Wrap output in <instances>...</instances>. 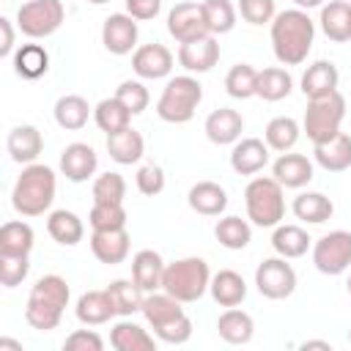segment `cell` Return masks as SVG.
Instances as JSON below:
<instances>
[{
    "label": "cell",
    "instance_id": "5b68a950",
    "mask_svg": "<svg viewBox=\"0 0 351 351\" xmlns=\"http://www.w3.org/2000/svg\"><path fill=\"white\" fill-rule=\"evenodd\" d=\"M244 206H247V219L258 228H277L285 217V197H282V184L271 176H258L247 184L244 189Z\"/></svg>",
    "mask_w": 351,
    "mask_h": 351
},
{
    "label": "cell",
    "instance_id": "c3c4849f",
    "mask_svg": "<svg viewBox=\"0 0 351 351\" xmlns=\"http://www.w3.org/2000/svg\"><path fill=\"white\" fill-rule=\"evenodd\" d=\"M30 271V255H0V282L3 288H16Z\"/></svg>",
    "mask_w": 351,
    "mask_h": 351
},
{
    "label": "cell",
    "instance_id": "4fadbf2b",
    "mask_svg": "<svg viewBox=\"0 0 351 351\" xmlns=\"http://www.w3.org/2000/svg\"><path fill=\"white\" fill-rule=\"evenodd\" d=\"M132 69L140 80H162L173 71V52L159 41L143 44L132 55Z\"/></svg>",
    "mask_w": 351,
    "mask_h": 351
},
{
    "label": "cell",
    "instance_id": "7c38bea8",
    "mask_svg": "<svg viewBox=\"0 0 351 351\" xmlns=\"http://www.w3.org/2000/svg\"><path fill=\"white\" fill-rule=\"evenodd\" d=\"M137 19L129 14H110L101 25V44L112 55H129L137 47Z\"/></svg>",
    "mask_w": 351,
    "mask_h": 351
},
{
    "label": "cell",
    "instance_id": "be15d7a7",
    "mask_svg": "<svg viewBox=\"0 0 351 351\" xmlns=\"http://www.w3.org/2000/svg\"><path fill=\"white\" fill-rule=\"evenodd\" d=\"M348 343H351V329H348Z\"/></svg>",
    "mask_w": 351,
    "mask_h": 351
},
{
    "label": "cell",
    "instance_id": "6da1fadb",
    "mask_svg": "<svg viewBox=\"0 0 351 351\" xmlns=\"http://www.w3.org/2000/svg\"><path fill=\"white\" fill-rule=\"evenodd\" d=\"M315 41V22L302 8L280 11L271 19V49L282 66H299L307 60Z\"/></svg>",
    "mask_w": 351,
    "mask_h": 351
},
{
    "label": "cell",
    "instance_id": "52a82bcc",
    "mask_svg": "<svg viewBox=\"0 0 351 351\" xmlns=\"http://www.w3.org/2000/svg\"><path fill=\"white\" fill-rule=\"evenodd\" d=\"M346 118V99L340 90L321 96V99H307L302 132L310 137V143H326L340 132V123Z\"/></svg>",
    "mask_w": 351,
    "mask_h": 351
},
{
    "label": "cell",
    "instance_id": "d590c367",
    "mask_svg": "<svg viewBox=\"0 0 351 351\" xmlns=\"http://www.w3.org/2000/svg\"><path fill=\"white\" fill-rule=\"evenodd\" d=\"M348 8L351 3L346 0H332L326 5H321V30L326 38L343 44V41H351V30H348Z\"/></svg>",
    "mask_w": 351,
    "mask_h": 351
},
{
    "label": "cell",
    "instance_id": "816d5d0a",
    "mask_svg": "<svg viewBox=\"0 0 351 351\" xmlns=\"http://www.w3.org/2000/svg\"><path fill=\"white\" fill-rule=\"evenodd\" d=\"M134 181H137V189L143 195L154 197V195H159L165 189V170L159 165H143L137 170V176H134Z\"/></svg>",
    "mask_w": 351,
    "mask_h": 351
},
{
    "label": "cell",
    "instance_id": "4316f807",
    "mask_svg": "<svg viewBox=\"0 0 351 351\" xmlns=\"http://www.w3.org/2000/svg\"><path fill=\"white\" fill-rule=\"evenodd\" d=\"M110 346L115 351H154L156 348V340L140 324H134L129 318H121L110 329Z\"/></svg>",
    "mask_w": 351,
    "mask_h": 351
},
{
    "label": "cell",
    "instance_id": "60d3db41",
    "mask_svg": "<svg viewBox=\"0 0 351 351\" xmlns=\"http://www.w3.org/2000/svg\"><path fill=\"white\" fill-rule=\"evenodd\" d=\"M93 121H96V126H99L101 132L115 134V132L132 126V112H129L115 96H110V99H101V101L93 107Z\"/></svg>",
    "mask_w": 351,
    "mask_h": 351
},
{
    "label": "cell",
    "instance_id": "30bf717a",
    "mask_svg": "<svg viewBox=\"0 0 351 351\" xmlns=\"http://www.w3.org/2000/svg\"><path fill=\"white\" fill-rule=\"evenodd\" d=\"M255 288L266 299H274V302L288 299L296 291V271L288 263V258L277 255V258L261 261L255 269Z\"/></svg>",
    "mask_w": 351,
    "mask_h": 351
},
{
    "label": "cell",
    "instance_id": "e7e4bbea",
    "mask_svg": "<svg viewBox=\"0 0 351 351\" xmlns=\"http://www.w3.org/2000/svg\"><path fill=\"white\" fill-rule=\"evenodd\" d=\"M346 3H351V0H346Z\"/></svg>",
    "mask_w": 351,
    "mask_h": 351
},
{
    "label": "cell",
    "instance_id": "f907efd6",
    "mask_svg": "<svg viewBox=\"0 0 351 351\" xmlns=\"http://www.w3.org/2000/svg\"><path fill=\"white\" fill-rule=\"evenodd\" d=\"M162 343H167V346H184L189 337H192V321H189V315L184 313L181 318H176V321H170V324H165L162 329H156L154 332Z\"/></svg>",
    "mask_w": 351,
    "mask_h": 351
},
{
    "label": "cell",
    "instance_id": "ab89813d",
    "mask_svg": "<svg viewBox=\"0 0 351 351\" xmlns=\"http://www.w3.org/2000/svg\"><path fill=\"white\" fill-rule=\"evenodd\" d=\"M293 90V80L282 66H269L263 71H258V88L255 96H261L263 101H280Z\"/></svg>",
    "mask_w": 351,
    "mask_h": 351
},
{
    "label": "cell",
    "instance_id": "680465c9",
    "mask_svg": "<svg viewBox=\"0 0 351 351\" xmlns=\"http://www.w3.org/2000/svg\"><path fill=\"white\" fill-rule=\"evenodd\" d=\"M3 348H14V351H22V343H16V340H8V337H0V351Z\"/></svg>",
    "mask_w": 351,
    "mask_h": 351
},
{
    "label": "cell",
    "instance_id": "b9f144b4",
    "mask_svg": "<svg viewBox=\"0 0 351 351\" xmlns=\"http://www.w3.org/2000/svg\"><path fill=\"white\" fill-rule=\"evenodd\" d=\"M214 236H217V241H219L222 247H228V250H244V247L252 241V228H250L247 219L230 214V217H222V219L217 222Z\"/></svg>",
    "mask_w": 351,
    "mask_h": 351
},
{
    "label": "cell",
    "instance_id": "f5cc1de1",
    "mask_svg": "<svg viewBox=\"0 0 351 351\" xmlns=\"http://www.w3.org/2000/svg\"><path fill=\"white\" fill-rule=\"evenodd\" d=\"M63 348L66 351H101L104 348V340L93 329H74L63 340Z\"/></svg>",
    "mask_w": 351,
    "mask_h": 351
},
{
    "label": "cell",
    "instance_id": "681fc988",
    "mask_svg": "<svg viewBox=\"0 0 351 351\" xmlns=\"http://www.w3.org/2000/svg\"><path fill=\"white\" fill-rule=\"evenodd\" d=\"M236 11L241 14L244 22L250 25H271V19L277 16V8H274V0H239Z\"/></svg>",
    "mask_w": 351,
    "mask_h": 351
},
{
    "label": "cell",
    "instance_id": "5bb4252c",
    "mask_svg": "<svg viewBox=\"0 0 351 351\" xmlns=\"http://www.w3.org/2000/svg\"><path fill=\"white\" fill-rule=\"evenodd\" d=\"M219 60V41L217 36H203L197 41H186L178 47V63L189 74H206Z\"/></svg>",
    "mask_w": 351,
    "mask_h": 351
},
{
    "label": "cell",
    "instance_id": "7bdbcfd3",
    "mask_svg": "<svg viewBox=\"0 0 351 351\" xmlns=\"http://www.w3.org/2000/svg\"><path fill=\"white\" fill-rule=\"evenodd\" d=\"M203 14L211 36H225L236 27V5L230 0H203Z\"/></svg>",
    "mask_w": 351,
    "mask_h": 351
},
{
    "label": "cell",
    "instance_id": "94428289",
    "mask_svg": "<svg viewBox=\"0 0 351 351\" xmlns=\"http://www.w3.org/2000/svg\"><path fill=\"white\" fill-rule=\"evenodd\" d=\"M348 30H351V8H348Z\"/></svg>",
    "mask_w": 351,
    "mask_h": 351
},
{
    "label": "cell",
    "instance_id": "9a60e30c",
    "mask_svg": "<svg viewBox=\"0 0 351 351\" xmlns=\"http://www.w3.org/2000/svg\"><path fill=\"white\" fill-rule=\"evenodd\" d=\"M269 145L266 140H258V137H244V140H236L233 143V151H230V167L233 173L239 176H255L261 173L266 165H269Z\"/></svg>",
    "mask_w": 351,
    "mask_h": 351
},
{
    "label": "cell",
    "instance_id": "cb8c5ba5",
    "mask_svg": "<svg viewBox=\"0 0 351 351\" xmlns=\"http://www.w3.org/2000/svg\"><path fill=\"white\" fill-rule=\"evenodd\" d=\"M140 313L145 315L148 326L156 332V329H162L165 324L181 318V315H184V307H181V302H178L176 296H170L167 291H151V293H145Z\"/></svg>",
    "mask_w": 351,
    "mask_h": 351
},
{
    "label": "cell",
    "instance_id": "277c9868",
    "mask_svg": "<svg viewBox=\"0 0 351 351\" xmlns=\"http://www.w3.org/2000/svg\"><path fill=\"white\" fill-rule=\"evenodd\" d=\"M208 285H211V269L197 255L178 258V261H173V263L165 266L162 291H167L170 296H176L181 304L197 302L208 291Z\"/></svg>",
    "mask_w": 351,
    "mask_h": 351
},
{
    "label": "cell",
    "instance_id": "83f0119b",
    "mask_svg": "<svg viewBox=\"0 0 351 351\" xmlns=\"http://www.w3.org/2000/svg\"><path fill=\"white\" fill-rule=\"evenodd\" d=\"M107 151H110V159L118 162V165H134L143 159L145 154V140L137 129L126 126L115 134H107Z\"/></svg>",
    "mask_w": 351,
    "mask_h": 351
},
{
    "label": "cell",
    "instance_id": "8d00e7d4",
    "mask_svg": "<svg viewBox=\"0 0 351 351\" xmlns=\"http://www.w3.org/2000/svg\"><path fill=\"white\" fill-rule=\"evenodd\" d=\"M36 244V233L27 222L11 219L0 228V255H30Z\"/></svg>",
    "mask_w": 351,
    "mask_h": 351
},
{
    "label": "cell",
    "instance_id": "e0dca14e",
    "mask_svg": "<svg viewBox=\"0 0 351 351\" xmlns=\"http://www.w3.org/2000/svg\"><path fill=\"white\" fill-rule=\"evenodd\" d=\"M129 247H132V239H129L126 228H118V230H93L90 233V252H93L96 261H101L107 266L123 263L129 258Z\"/></svg>",
    "mask_w": 351,
    "mask_h": 351
},
{
    "label": "cell",
    "instance_id": "7a4b0ae2",
    "mask_svg": "<svg viewBox=\"0 0 351 351\" xmlns=\"http://www.w3.org/2000/svg\"><path fill=\"white\" fill-rule=\"evenodd\" d=\"M69 299H71L69 282L60 274H44L30 288L25 304V321L38 332H52L60 324Z\"/></svg>",
    "mask_w": 351,
    "mask_h": 351
},
{
    "label": "cell",
    "instance_id": "7dc6e473",
    "mask_svg": "<svg viewBox=\"0 0 351 351\" xmlns=\"http://www.w3.org/2000/svg\"><path fill=\"white\" fill-rule=\"evenodd\" d=\"M115 99H118L132 115H140L143 110H148L151 93H148V88H145L140 80H123V82L115 88Z\"/></svg>",
    "mask_w": 351,
    "mask_h": 351
},
{
    "label": "cell",
    "instance_id": "74e56055",
    "mask_svg": "<svg viewBox=\"0 0 351 351\" xmlns=\"http://www.w3.org/2000/svg\"><path fill=\"white\" fill-rule=\"evenodd\" d=\"M299 134H302V126L291 118V115H277L266 123V132H263V140L271 151L277 154H285L291 151L296 143H299Z\"/></svg>",
    "mask_w": 351,
    "mask_h": 351
},
{
    "label": "cell",
    "instance_id": "484cf974",
    "mask_svg": "<svg viewBox=\"0 0 351 351\" xmlns=\"http://www.w3.org/2000/svg\"><path fill=\"white\" fill-rule=\"evenodd\" d=\"M211 299L219 304V307H239L244 299H247V282L239 271L233 269H222L217 274H211Z\"/></svg>",
    "mask_w": 351,
    "mask_h": 351
},
{
    "label": "cell",
    "instance_id": "44dd1931",
    "mask_svg": "<svg viewBox=\"0 0 351 351\" xmlns=\"http://www.w3.org/2000/svg\"><path fill=\"white\" fill-rule=\"evenodd\" d=\"M313 156H315V162L326 173H343V170H348L351 167V134L337 132L332 140L315 143L313 145Z\"/></svg>",
    "mask_w": 351,
    "mask_h": 351
},
{
    "label": "cell",
    "instance_id": "d4e9b609",
    "mask_svg": "<svg viewBox=\"0 0 351 351\" xmlns=\"http://www.w3.org/2000/svg\"><path fill=\"white\" fill-rule=\"evenodd\" d=\"M186 203L192 211H197L203 217H219L228 208V192L217 181H197L189 189Z\"/></svg>",
    "mask_w": 351,
    "mask_h": 351
},
{
    "label": "cell",
    "instance_id": "ac0fdd59",
    "mask_svg": "<svg viewBox=\"0 0 351 351\" xmlns=\"http://www.w3.org/2000/svg\"><path fill=\"white\" fill-rule=\"evenodd\" d=\"M203 129L214 145H233L244 132V118L233 107H219V110L208 112Z\"/></svg>",
    "mask_w": 351,
    "mask_h": 351
},
{
    "label": "cell",
    "instance_id": "9f6ffc18",
    "mask_svg": "<svg viewBox=\"0 0 351 351\" xmlns=\"http://www.w3.org/2000/svg\"><path fill=\"white\" fill-rule=\"evenodd\" d=\"M302 348H304V351H307V348H324V351H332V346H329L326 340H304Z\"/></svg>",
    "mask_w": 351,
    "mask_h": 351
},
{
    "label": "cell",
    "instance_id": "11a10c76",
    "mask_svg": "<svg viewBox=\"0 0 351 351\" xmlns=\"http://www.w3.org/2000/svg\"><path fill=\"white\" fill-rule=\"evenodd\" d=\"M0 33H3V41H0V58H8L14 55V25L11 19H0Z\"/></svg>",
    "mask_w": 351,
    "mask_h": 351
},
{
    "label": "cell",
    "instance_id": "ba28073f",
    "mask_svg": "<svg viewBox=\"0 0 351 351\" xmlns=\"http://www.w3.org/2000/svg\"><path fill=\"white\" fill-rule=\"evenodd\" d=\"M66 8L60 0H27L16 11V27L27 38H47L63 25Z\"/></svg>",
    "mask_w": 351,
    "mask_h": 351
},
{
    "label": "cell",
    "instance_id": "f35d334b",
    "mask_svg": "<svg viewBox=\"0 0 351 351\" xmlns=\"http://www.w3.org/2000/svg\"><path fill=\"white\" fill-rule=\"evenodd\" d=\"M49 69V55L41 44H22L14 52V71L22 80H38Z\"/></svg>",
    "mask_w": 351,
    "mask_h": 351
},
{
    "label": "cell",
    "instance_id": "3957f363",
    "mask_svg": "<svg viewBox=\"0 0 351 351\" xmlns=\"http://www.w3.org/2000/svg\"><path fill=\"white\" fill-rule=\"evenodd\" d=\"M55 189H58V178L49 165H38V162L25 165L11 189V206L22 217H41L44 211H49L55 200Z\"/></svg>",
    "mask_w": 351,
    "mask_h": 351
},
{
    "label": "cell",
    "instance_id": "d6a6232c",
    "mask_svg": "<svg viewBox=\"0 0 351 351\" xmlns=\"http://www.w3.org/2000/svg\"><path fill=\"white\" fill-rule=\"evenodd\" d=\"M74 315H77V321L85 324V326H101V324H107V321L115 315V310H112V304H110L107 291H85V293L77 299Z\"/></svg>",
    "mask_w": 351,
    "mask_h": 351
},
{
    "label": "cell",
    "instance_id": "ffe728a7",
    "mask_svg": "<svg viewBox=\"0 0 351 351\" xmlns=\"http://www.w3.org/2000/svg\"><path fill=\"white\" fill-rule=\"evenodd\" d=\"M5 148H8V154H11V159L16 165H33L38 159V154L44 151V137H41V132L36 126L22 123V126H14L8 132Z\"/></svg>",
    "mask_w": 351,
    "mask_h": 351
},
{
    "label": "cell",
    "instance_id": "d6986e66",
    "mask_svg": "<svg viewBox=\"0 0 351 351\" xmlns=\"http://www.w3.org/2000/svg\"><path fill=\"white\" fill-rule=\"evenodd\" d=\"M271 176L282 184V189H302L313 181V162L304 154H280L271 165Z\"/></svg>",
    "mask_w": 351,
    "mask_h": 351
},
{
    "label": "cell",
    "instance_id": "2e32d148",
    "mask_svg": "<svg viewBox=\"0 0 351 351\" xmlns=\"http://www.w3.org/2000/svg\"><path fill=\"white\" fill-rule=\"evenodd\" d=\"M99 167V156L88 143H71L63 148L60 154V173L71 181V184H82L88 181Z\"/></svg>",
    "mask_w": 351,
    "mask_h": 351
},
{
    "label": "cell",
    "instance_id": "6f0895ef",
    "mask_svg": "<svg viewBox=\"0 0 351 351\" xmlns=\"http://www.w3.org/2000/svg\"><path fill=\"white\" fill-rule=\"evenodd\" d=\"M296 3V8H302V11H310V8H321L324 5V0H293Z\"/></svg>",
    "mask_w": 351,
    "mask_h": 351
},
{
    "label": "cell",
    "instance_id": "8fae6325",
    "mask_svg": "<svg viewBox=\"0 0 351 351\" xmlns=\"http://www.w3.org/2000/svg\"><path fill=\"white\" fill-rule=\"evenodd\" d=\"M167 33L178 44L197 41L203 36H211L208 22H206V14H203V3H192V0L176 3L170 8V14H167Z\"/></svg>",
    "mask_w": 351,
    "mask_h": 351
},
{
    "label": "cell",
    "instance_id": "ee69618b",
    "mask_svg": "<svg viewBox=\"0 0 351 351\" xmlns=\"http://www.w3.org/2000/svg\"><path fill=\"white\" fill-rule=\"evenodd\" d=\"M255 88H258V71L250 63H236L225 74V90L233 99H250L255 96Z\"/></svg>",
    "mask_w": 351,
    "mask_h": 351
},
{
    "label": "cell",
    "instance_id": "f546056e",
    "mask_svg": "<svg viewBox=\"0 0 351 351\" xmlns=\"http://www.w3.org/2000/svg\"><path fill=\"white\" fill-rule=\"evenodd\" d=\"M55 123L60 126V129H66V132H80L85 123H88V118H90V104H88V99H82L80 93H66V96H60L58 101H55Z\"/></svg>",
    "mask_w": 351,
    "mask_h": 351
},
{
    "label": "cell",
    "instance_id": "91938a15",
    "mask_svg": "<svg viewBox=\"0 0 351 351\" xmlns=\"http://www.w3.org/2000/svg\"><path fill=\"white\" fill-rule=\"evenodd\" d=\"M88 3H93V5H104V3H110V0H88Z\"/></svg>",
    "mask_w": 351,
    "mask_h": 351
},
{
    "label": "cell",
    "instance_id": "f1b7e54d",
    "mask_svg": "<svg viewBox=\"0 0 351 351\" xmlns=\"http://www.w3.org/2000/svg\"><path fill=\"white\" fill-rule=\"evenodd\" d=\"M217 332H219V337H222L225 343H230V346H244V343H250L252 335H255V321H252L250 313H244V310H239V307H228V310L217 318Z\"/></svg>",
    "mask_w": 351,
    "mask_h": 351
},
{
    "label": "cell",
    "instance_id": "836d02e7",
    "mask_svg": "<svg viewBox=\"0 0 351 351\" xmlns=\"http://www.w3.org/2000/svg\"><path fill=\"white\" fill-rule=\"evenodd\" d=\"M47 233H49L58 244H63V247H74V244L82 241V236H85V225H82V219H80L74 211L58 208V211H52V214L47 217Z\"/></svg>",
    "mask_w": 351,
    "mask_h": 351
},
{
    "label": "cell",
    "instance_id": "f6af8a7d",
    "mask_svg": "<svg viewBox=\"0 0 351 351\" xmlns=\"http://www.w3.org/2000/svg\"><path fill=\"white\" fill-rule=\"evenodd\" d=\"M88 222L93 230H118L126 228V208L123 203H93Z\"/></svg>",
    "mask_w": 351,
    "mask_h": 351
},
{
    "label": "cell",
    "instance_id": "7402d4cb",
    "mask_svg": "<svg viewBox=\"0 0 351 351\" xmlns=\"http://www.w3.org/2000/svg\"><path fill=\"white\" fill-rule=\"evenodd\" d=\"M340 82V71L332 60H315L307 66V71L302 74V93L307 99H321L337 90Z\"/></svg>",
    "mask_w": 351,
    "mask_h": 351
},
{
    "label": "cell",
    "instance_id": "4dcf8cb0",
    "mask_svg": "<svg viewBox=\"0 0 351 351\" xmlns=\"http://www.w3.org/2000/svg\"><path fill=\"white\" fill-rule=\"evenodd\" d=\"M291 211L307 225H321L335 214V203L324 192H299L291 203Z\"/></svg>",
    "mask_w": 351,
    "mask_h": 351
},
{
    "label": "cell",
    "instance_id": "db71d44e",
    "mask_svg": "<svg viewBox=\"0 0 351 351\" xmlns=\"http://www.w3.org/2000/svg\"><path fill=\"white\" fill-rule=\"evenodd\" d=\"M162 11V0H126V14L137 22H148Z\"/></svg>",
    "mask_w": 351,
    "mask_h": 351
},
{
    "label": "cell",
    "instance_id": "603a6c76",
    "mask_svg": "<svg viewBox=\"0 0 351 351\" xmlns=\"http://www.w3.org/2000/svg\"><path fill=\"white\" fill-rule=\"evenodd\" d=\"M165 261L156 250H140L132 258V280L145 291H162V277H165Z\"/></svg>",
    "mask_w": 351,
    "mask_h": 351
},
{
    "label": "cell",
    "instance_id": "8992f818",
    "mask_svg": "<svg viewBox=\"0 0 351 351\" xmlns=\"http://www.w3.org/2000/svg\"><path fill=\"white\" fill-rule=\"evenodd\" d=\"M200 101H203V85L192 74H181V77L167 80L156 101V115L165 123H186L192 121Z\"/></svg>",
    "mask_w": 351,
    "mask_h": 351
},
{
    "label": "cell",
    "instance_id": "e575fe53",
    "mask_svg": "<svg viewBox=\"0 0 351 351\" xmlns=\"http://www.w3.org/2000/svg\"><path fill=\"white\" fill-rule=\"evenodd\" d=\"M310 236H307V230L302 228V225H277L274 228V233H271V247H274V252L277 255H282V258H302L307 250H310Z\"/></svg>",
    "mask_w": 351,
    "mask_h": 351
},
{
    "label": "cell",
    "instance_id": "bcb514c9",
    "mask_svg": "<svg viewBox=\"0 0 351 351\" xmlns=\"http://www.w3.org/2000/svg\"><path fill=\"white\" fill-rule=\"evenodd\" d=\"M93 203H123L126 197V181L121 173H101L96 181H93Z\"/></svg>",
    "mask_w": 351,
    "mask_h": 351
},
{
    "label": "cell",
    "instance_id": "6125c7cd",
    "mask_svg": "<svg viewBox=\"0 0 351 351\" xmlns=\"http://www.w3.org/2000/svg\"><path fill=\"white\" fill-rule=\"evenodd\" d=\"M346 285H348V293H351V274H348V282Z\"/></svg>",
    "mask_w": 351,
    "mask_h": 351
},
{
    "label": "cell",
    "instance_id": "9c48e42d",
    "mask_svg": "<svg viewBox=\"0 0 351 351\" xmlns=\"http://www.w3.org/2000/svg\"><path fill=\"white\" fill-rule=\"evenodd\" d=\"M313 266L321 274L337 277L351 269V233L332 230L313 244Z\"/></svg>",
    "mask_w": 351,
    "mask_h": 351
},
{
    "label": "cell",
    "instance_id": "1f68e13d",
    "mask_svg": "<svg viewBox=\"0 0 351 351\" xmlns=\"http://www.w3.org/2000/svg\"><path fill=\"white\" fill-rule=\"evenodd\" d=\"M104 291H107V296H110V304H112L115 315L129 318V315H134V313L143 310L145 291H143L134 280H112Z\"/></svg>",
    "mask_w": 351,
    "mask_h": 351
}]
</instances>
